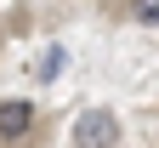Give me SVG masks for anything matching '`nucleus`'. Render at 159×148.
I'll return each instance as SVG.
<instances>
[{"instance_id":"nucleus-4","label":"nucleus","mask_w":159,"mask_h":148,"mask_svg":"<svg viewBox=\"0 0 159 148\" xmlns=\"http://www.w3.org/2000/svg\"><path fill=\"white\" fill-rule=\"evenodd\" d=\"M131 17L136 23H159V0H131Z\"/></svg>"},{"instance_id":"nucleus-2","label":"nucleus","mask_w":159,"mask_h":148,"mask_svg":"<svg viewBox=\"0 0 159 148\" xmlns=\"http://www.w3.org/2000/svg\"><path fill=\"white\" fill-rule=\"evenodd\" d=\"M29 131H34V103L29 97H0V142L11 148V142H23Z\"/></svg>"},{"instance_id":"nucleus-1","label":"nucleus","mask_w":159,"mask_h":148,"mask_svg":"<svg viewBox=\"0 0 159 148\" xmlns=\"http://www.w3.org/2000/svg\"><path fill=\"white\" fill-rule=\"evenodd\" d=\"M68 137H74V148H119V114L114 108H85Z\"/></svg>"},{"instance_id":"nucleus-3","label":"nucleus","mask_w":159,"mask_h":148,"mask_svg":"<svg viewBox=\"0 0 159 148\" xmlns=\"http://www.w3.org/2000/svg\"><path fill=\"white\" fill-rule=\"evenodd\" d=\"M63 63H68V57H63V46H51L46 57H40V80H57V74H63Z\"/></svg>"}]
</instances>
